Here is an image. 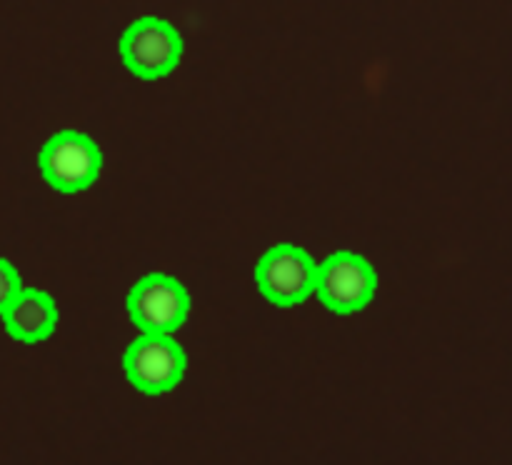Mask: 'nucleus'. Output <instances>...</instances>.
Returning a JSON list of instances; mask_svg holds the SVG:
<instances>
[{
	"mask_svg": "<svg viewBox=\"0 0 512 465\" xmlns=\"http://www.w3.org/2000/svg\"><path fill=\"white\" fill-rule=\"evenodd\" d=\"M100 150L93 138L78 130L53 135L40 150V173L60 193H78L100 175Z\"/></svg>",
	"mask_w": 512,
	"mask_h": 465,
	"instance_id": "nucleus-3",
	"label": "nucleus"
},
{
	"mask_svg": "<svg viewBox=\"0 0 512 465\" xmlns=\"http://www.w3.org/2000/svg\"><path fill=\"white\" fill-rule=\"evenodd\" d=\"M125 375L130 383L148 395L173 390L185 375V353L170 333H143L125 350Z\"/></svg>",
	"mask_w": 512,
	"mask_h": 465,
	"instance_id": "nucleus-5",
	"label": "nucleus"
},
{
	"mask_svg": "<svg viewBox=\"0 0 512 465\" xmlns=\"http://www.w3.org/2000/svg\"><path fill=\"white\" fill-rule=\"evenodd\" d=\"M5 330L13 338L25 343H38L45 340L55 330L58 323V308L48 293L35 288H20L18 295L3 310Z\"/></svg>",
	"mask_w": 512,
	"mask_h": 465,
	"instance_id": "nucleus-7",
	"label": "nucleus"
},
{
	"mask_svg": "<svg viewBox=\"0 0 512 465\" xmlns=\"http://www.w3.org/2000/svg\"><path fill=\"white\" fill-rule=\"evenodd\" d=\"M378 275L358 253H335L318 265L315 293L333 313H358L373 300Z\"/></svg>",
	"mask_w": 512,
	"mask_h": 465,
	"instance_id": "nucleus-2",
	"label": "nucleus"
},
{
	"mask_svg": "<svg viewBox=\"0 0 512 465\" xmlns=\"http://www.w3.org/2000/svg\"><path fill=\"white\" fill-rule=\"evenodd\" d=\"M18 290H20L18 270H15L8 260L0 258V315H3V310L8 308L10 300L18 295Z\"/></svg>",
	"mask_w": 512,
	"mask_h": 465,
	"instance_id": "nucleus-8",
	"label": "nucleus"
},
{
	"mask_svg": "<svg viewBox=\"0 0 512 465\" xmlns=\"http://www.w3.org/2000/svg\"><path fill=\"white\" fill-rule=\"evenodd\" d=\"M315 278H318V263L310 258L308 250L298 245H275L255 268L260 293L270 303L283 308L310 298L315 293Z\"/></svg>",
	"mask_w": 512,
	"mask_h": 465,
	"instance_id": "nucleus-4",
	"label": "nucleus"
},
{
	"mask_svg": "<svg viewBox=\"0 0 512 465\" xmlns=\"http://www.w3.org/2000/svg\"><path fill=\"white\" fill-rule=\"evenodd\" d=\"M120 55L130 73L155 80L173 73L183 55V40L168 20L145 15L125 30L120 40Z\"/></svg>",
	"mask_w": 512,
	"mask_h": 465,
	"instance_id": "nucleus-1",
	"label": "nucleus"
},
{
	"mask_svg": "<svg viewBox=\"0 0 512 465\" xmlns=\"http://www.w3.org/2000/svg\"><path fill=\"white\" fill-rule=\"evenodd\" d=\"M188 310L185 285L163 273L145 275L128 295V313L143 333H173L185 323Z\"/></svg>",
	"mask_w": 512,
	"mask_h": 465,
	"instance_id": "nucleus-6",
	"label": "nucleus"
}]
</instances>
